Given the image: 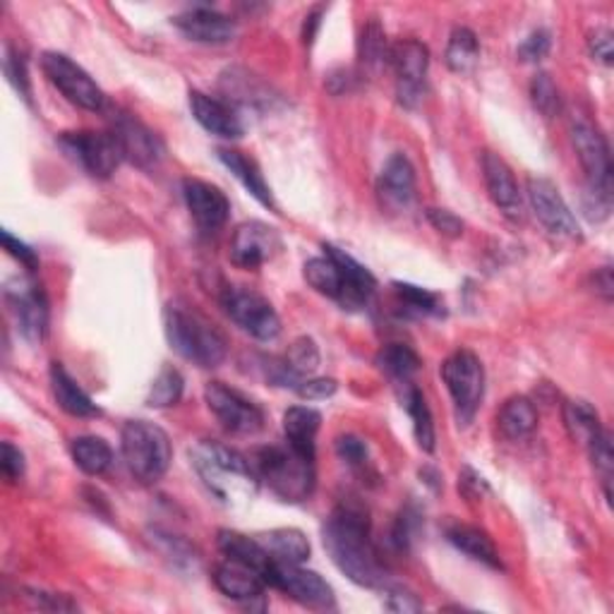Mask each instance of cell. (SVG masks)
I'll use <instances>...</instances> for the list:
<instances>
[{
  "label": "cell",
  "instance_id": "21",
  "mask_svg": "<svg viewBox=\"0 0 614 614\" xmlns=\"http://www.w3.org/2000/svg\"><path fill=\"white\" fill-rule=\"evenodd\" d=\"M324 253H327L336 262L338 269H341L344 288H341V296H338V305L344 310L366 308L374 296V288H378V281H374L370 269L362 267L358 259H354L348 253H344V250H338L334 245H324Z\"/></svg>",
  "mask_w": 614,
  "mask_h": 614
},
{
  "label": "cell",
  "instance_id": "24",
  "mask_svg": "<svg viewBox=\"0 0 614 614\" xmlns=\"http://www.w3.org/2000/svg\"><path fill=\"white\" fill-rule=\"evenodd\" d=\"M483 178L495 207L509 219H521V190L513 171L502 157L493 152L483 154Z\"/></svg>",
  "mask_w": 614,
  "mask_h": 614
},
{
  "label": "cell",
  "instance_id": "40",
  "mask_svg": "<svg viewBox=\"0 0 614 614\" xmlns=\"http://www.w3.org/2000/svg\"><path fill=\"white\" fill-rule=\"evenodd\" d=\"M394 293L398 298V303L404 305L413 315H420V317H440L444 312V300L428 291V288H420V286H413V283H394Z\"/></svg>",
  "mask_w": 614,
  "mask_h": 614
},
{
  "label": "cell",
  "instance_id": "25",
  "mask_svg": "<svg viewBox=\"0 0 614 614\" xmlns=\"http://www.w3.org/2000/svg\"><path fill=\"white\" fill-rule=\"evenodd\" d=\"M221 92L225 102L245 108H269L277 96L271 94V86L262 82L257 74L243 68H231L221 74Z\"/></svg>",
  "mask_w": 614,
  "mask_h": 614
},
{
  "label": "cell",
  "instance_id": "9",
  "mask_svg": "<svg viewBox=\"0 0 614 614\" xmlns=\"http://www.w3.org/2000/svg\"><path fill=\"white\" fill-rule=\"evenodd\" d=\"M60 147L66 149V154L72 157L78 164L94 175V178H111L116 169L120 166L123 149L116 140V135L108 132H62L60 135Z\"/></svg>",
  "mask_w": 614,
  "mask_h": 614
},
{
  "label": "cell",
  "instance_id": "17",
  "mask_svg": "<svg viewBox=\"0 0 614 614\" xmlns=\"http://www.w3.org/2000/svg\"><path fill=\"white\" fill-rule=\"evenodd\" d=\"M5 298L22 336L30 338V341H42L48 327V300L42 286H36L30 279H18L15 286H8Z\"/></svg>",
  "mask_w": 614,
  "mask_h": 614
},
{
  "label": "cell",
  "instance_id": "39",
  "mask_svg": "<svg viewBox=\"0 0 614 614\" xmlns=\"http://www.w3.org/2000/svg\"><path fill=\"white\" fill-rule=\"evenodd\" d=\"M378 366L392 380L408 382L420 370V356L406 344H390L378 354Z\"/></svg>",
  "mask_w": 614,
  "mask_h": 614
},
{
  "label": "cell",
  "instance_id": "42",
  "mask_svg": "<svg viewBox=\"0 0 614 614\" xmlns=\"http://www.w3.org/2000/svg\"><path fill=\"white\" fill-rule=\"evenodd\" d=\"M588 451H591V461H593V468L598 471L600 480H603L605 487V497H612V473H614V449H612V435L603 428L600 430L591 442L586 444Z\"/></svg>",
  "mask_w": 614,
  "mask_h": 614
},
{
  "label": "cell",
  "instance_id": "14",
  "mask_svg": "<svg viewBox=\"0 0 614 614\" xmlns=\"http://www.w3.org/2000/svg\"><path fill=\"white\" fill-rule=\"evenodd\" d=\"M529 199L537 221L545 225V231L564 241L581 238L579 221L571 215L569 205L564 202L557 185L547 178H529Z\"/></svg>",
  "mask_w": 614,
  "mask_h": 614
},
{
  "label": "cell",
  "instance_id": "27",
  "mask_svg": "<svg viewBox=\"0 0 614 614\" xmlns=\"http://www.w3.org/2000/svg\"><path fill=\"white\" fill-rule=\"evenodd\" d=\"M51 390L56 404L74 418H96L102 416L92 396L86 394L82 386L72 380V374L62 368V362H54L51 366Z\"/></svg>",
  "mask_w": 614,
  "mask_h": 614
},
{
  "label": "cell",
  "instance_id": "43",
  "mask_svg": "<svg viewBox=\"0 0 614 614\" xmlns=\"http://www.w3.org/2000/svg\"><path fill=\"white\" fill-rule=\"evenodd\" d=\"M531 102L545 118H555L561 111V96L555 80L547 72H537L531 80Z\"/></svg>",
  "mask_w": 614,
  "mask_h": 614
},
{
  "label": "cell",
  "instance_id": "41",
  "mask_svg": "<svg viewBox=\"0 0 614 614\" xmlns=\"http://www.w3.org/2000/svg\"><path fill=\"white\" fill-rule=\"evenodd\" d=\"M183 390H185L183 374L175 368L166 366L161 368L157 380L152 382V390L147 394V404L152 408H171L183 398Z\"/></svg>",
  "mask_w": 614,
  "mask_h": 614
},
{
  "label": "cell",
  "instance_id": "4",
  "mask_svg": "<svg viewBox=\"0 0 614 614\" xmlns=\"http://www.w3.org/2000/svg\"><path fill=\"white\" fill-rule=\"evenodd\" d=\"M250 463H253L257 478L265 480L281 502H305L315 493V459L298 454L288 444L262 447Z\"/></svg>",
  "mask_w": 614,
  "mask_h": 614
},
{
  "label": "cell",
  "instance_id": "15",
  "mask_svg": "<svg viewBox=\"0 0 614 614\" xmlns=\"http://www.w3.org/2000/svg\"><path fill=\"white\" fill-rule=\"evenodd\" d=\"M390 68L396 72L401 104L416 106L422 94L425 74H428V68H430L428 46L416 39H404V42L392 44Z\"/></svg>",
  "mask_w": 614,
  "mask_h": 614
},
{
  "label": "cell",
  "instance_id": "18",
  "mask_svg": "<svg viewBox=\"0 0 614 614\" xmlns=\"http://www.w3.org/2000/svg\"><path fill=\"white\" fill-rule=\"evenodd\" d=\"M183 197L190 209V217L195 219L197 229L205 233H217L221 225L229 221L231 202L217 185L199 178L183 181Z\"/></svg>",
  "mask_w": 614,
  "mask_h": 614
},
{
  "label": "cell",
  "instance_id": "49",
  "mask_svg": "<svg viewBox=\"0 0 614 614\" xmlns=\"http://www.w3.org/2000/svg\"><path fill=\"white\" fill-rule=\"evenodd\" d=\"M425 215H428V221L432 223V229L437 233L447 235V238H461L463 229H466L463 221L454 215V211H449V209H435L432 207V209L425 211Z\"/></svg>",
  "mask_w": 614,
  "mask_h": 614
},
{
  "label": "cell",
  "instance_id": "1",
  "mask_svg": "<svg viewBox=\"0 0 614 614\" xmlns=\"http://www.w3.org/2000/svg\"><path fill=\"white\" fill-rule=\"evenodd\" d=\"M322 541L336 569L362 588L392 586L390 569L370 537L368 513L356 505L336 507L322 529Z\"/></svg>",
  "mask_w": 614,
  "mask_h": 614
},
{
  "label": "cell",
  "instance_id": "23",
  "mask_svg": "<svg viewBox=\"0 0 614 614\" xmlns=\"http://www.w3.org/2000/svg\"><path fill=\"white\" fill-rule=\"evenodd\" d=\"M378 193L382 205L392 211H404L416 199V169L408 161L406 154H394L386 161L380 181Z\"/></svg>",
  "mask_w": 614,
  "mask_h": 614
},
{
  "label": "cell",
  "instance_id": "2",
  "mask_svg": "<svg viewBox=\"0 0 614 614\" xmlns=\"http://www.w3.org/2000/svg\"><path fill=\"white\" fill-rule=\"evenodd\" d=\"M190 463L209 493L225 505L250 502L257 495L259 478L241 451L215 440H202L190 449Z\"/></svg>",
  "mask_w": 614,
  "mask_h": 614
},
{
  "label": "cell",
  "instance_id": "48",
  "mask_svg": "<svg viewBox=\"0 0 614 614\" xmlns=\"http://www.w3.org/2000/svg\"><path fill=\"white\" fill-rule=\"evenodd\" d=\"M384 595H386V603L384 607L386 610H392V612H420L422 610V603L418 600L416 593H410L408 588L404 586H390V588H384Z\"/></svg>",
  "mask_w": 614,
  "mask_h": 614
},
{
  "label": "cell",
  "instance_id": "55",
  "mask_svg": "<svg viewBox=\"0 0 614 614\" xmlns=\"http://www.w3.org/2000/svg\"><path fill=\"white\" fill-rule=\"evenodd\" d=\"M593 291L610 303L612 296H614V279H612L610 267H603V269H598L593 274Z\"/></svg>",
  "mask_w": 614,
  "mask_h": 614
},
{
  "label": "cell",
  "instance_id": "46",
  "mask_svg": "<svg viewBox=\"0 0 614 614\" xmlns=\"http://www.w3.org/2000/svg\"><path fill=\"white\" fill-rule=\"evenodd\" d=\"M549 48H553V36H549V32L535 30L521 42L517 56L521 62H541L547 58Z\"/></svg>",
  "mask_w": 614,
  "mask_h": 614
},
{
  "label": "cell",
  "instance_id": "36",
  "mask_svg": "<svg viewBox=\"0 0 614 614\" xmlns=\"http://www.w3.org/2000/svg\"><path fill=\"white\" fill-rule=\"evenodd\" d=\"M447 68L456 74H468L475 70L480 60V44L478 36H475L466 27H456L449 36L447 44Z\"/></svg>",
  "mask_w": 614,
  "mask_h": 614
},
{
  "label": "cell",
  "instance_id": "19",
  "mask_svg": "<svg viewBox=\"0 0 614 614\" xmlns=\"http://www.w3.org/2000/svg\"><path fill=\"white\" fill-rule=\"evenodd\" d=\"M173 24L187 36V39H193L197 44L221 46L233 42V36L238 34V24L229 15H223V12L209 5H195L190 10L181 12V15L173 18Z\"/></svg>",
  "mask_w": 614,
  "mask_h": 614
},
{
  "label": "cell",
  "instance_id": "44",
  "mask_svg": "<svg viewBox=\"0 0 614 614\" xmlns=\"http://www.w3.org/2000/svg\"><path fill=\"white\" fill-rule=\"evenodd\" d=\"M418 525H420V513L416 509L408 507L398 513L392 529V545L398 549V553H406L410 543L416 541Z\"/></svg>",
  "mask_w": 614,
  "mask_h": 614
},
{
  "label": "cell",
  "instance_id": "38",
  "mask_svg": "<svg viewBox=\"0 0 614 614\" xmlns=\"http://www.w3.org/2000/svg\"><path fill=\"white\" fill-rule=\"evenodd\" d=\"M303 274H305V281L315 288L317 293L334 300H338V296H341V288H344L341 269H338V265L327 253H324V257L308 259Z\"/></svg>",
  "mask_w": 614,
  "mask_h": 614
},
{
  "label": "cell",
  "instance_id": "47",
  "mask_svg": "<svg viewBox=\"0 0 614 614\" xmlns=\"http://www.w3.org/2000/svg\"><path fill=\"white\" fill-rule=\"evenodd\" d=\"M336 454L344 463L354 468H362L368 463L370 454H368V444L366 440H360L356 435H341L336 440Z\"/></svg>",
  "mask_w": 614,
  "mask_h": 614
},
{
  "label": "cell",
  "instance_id": "22",
  "mask_svg": "<svg viewBox=\"0 0 614 614\" xmlns=\"http://www.w3.org/2000/svg\"><path fill=\"white\" fill-rule=\"evenodd\" d=\"M211 579H215L217 588L225 598L238 600V603H253V600L265 595L267 588V579L255 567L231 557L217 564Z\"/></svg>",
  "mask_w": 614,
  "mask_h": 614
},
{
  "label": "cell",
  "instance_id": "32",
  "mask_svg": "<svg viewBox=\"0 0 614 614\" xmlns=\"http://www.w3.org/2000/svg\"><path fill=\"white\" fill-rule=\"evenodd\" d=\"M267 549L274 561H288V564H303L308 561L312 547L308 535L298 529H274L267 533L255 535Z\"/></svg>",
  "mask_w": 614,
  "mask_h": 614
},
{
  "label": "cell",
  "instance_id": "56",
  "mask_svg": "<svg viewBox=\"0 0 614 614\" xmlns=\"http://www.w3.org/2000/svg\"><path fill=\"white\" fill-rule=\"evenodd\" d=\"M322 15H324V8H315L312 12H308L305 15V27H303V42L310 46L312 42H315V36H317V30H320V24H322Z\"/></svg>",
  "mask_w": 614,
  "mask_h": 614
},
{
  "label": "cell",
  "instance_id": "3",
  "mask_svg": "<svg viewBox=\"0 0 614 614\" xmlns=\"http://www.w3.org/2000/svg\"><path fill=\"white\" fill-rule=\"evenodd\" d=\"M164 332L175 354L199 368H217L229 354V344L217 324L185 300H171L166 305Z\"/></svg>",
  "mask_w": 614,
  "mask_h": 614
},
{
  "label": "cell",
  "instance_id": "37",
  "mask_svg": "<svg viewBox=\"0 0 614 614\" xmlns=\"http://www.w3.org/2000/svg\"><path fill=\"white\" fill-rule=\"evenodd\" d=\"M390 48L392 44L386 42V34L380 27L378 20L368 22L366 27H362L360 34V42H358V56L360 62L366 70H382L390 66Z\"/></svg>",
  "mask_w": 614,
  "mask_h": 614
},
{
  "label": "cell",
  "instance_id": "8",
  "mask_svg": "<svg viewBox=\"0 0 614 614\" xmlns=\"http://www.w3.org/2000/svg\"><path fill=\"white\" fill-rule=\"evenodd\" d=\"M42 68L46 72L48 82H51L70 104L80 106L84 111H94V113L104 111L106 96L102 92V86H99L90 78V72L80 68L72 58L56 54V51H48L42 56Z\"/></svg>",
  "mask_w": 614,
  "mask_h": 614
},
{
  "label": "cell",
  "instance_id": "26",
  "mask_svg": "<svg viewBox=\"0 0 614 614\" xmlns=\"http://www.w3.org/2000/svg\"><path fill=\"white\" fill-rule=\"evenodd\" d=\"M322 428V413L310 406H293L283 413L286 444L296 449L298 454L315 459L317 432Z\"/></svg>",
  "mask_w": 614,
  "mask_h": 614
},
{
  "label": "cell",
  "instance_id": "16",
  "mask_svg": "<svg viewBox=\"0 0 614 614\" xmlns=\"http://www.w3.org/2000/svg\"><path fill=\"white\" fill-rule=\"evenodd\" d=\"M281 250V235L277 229L262 223L247 221L235 229L231 238V259L241 269H257L269 262Z\"/></svg>",
  "mask_w": 614,
  "mask_h": 614
},
{
  "label": "cell",
  "instance_id": "13",
  "mask_svg": "<svg viewBox=\"0 0 614 614\" xmlns=\"http://www.w3.org/2000/svg\"><path fill=\"white\" fill-rule=\"evenodd\" d=\"M111 132L120 142L123 157L130 164L140 166L144 171H152L164 159V142L159 140L154 130H149L142 120H137L132 113H116L111 118Z\"/></svg>",
  "mask_w": 614,
  "mask_h": 614
},
{
  "label": "cell",
  "instance_id": "35",
  "mask_svg": "<svg viewBox=\"0 0 614 614\" xmlns=\"http://www.w3.org/2000/svg\"><path fill=\"white\" fill-rule=\"evenodd\" d=\"M72 461L86 475H102L111 468L113 449L102 437L84 435L72 442Z\"/></svg>",
  "mask_w": 614,
  "mask_h": 614
},
{
  "label": "cell",
  "instance_id": "50",
  "mask_svg": "<svg viewBox=\"0 0 614 614\" xmlns=\"http://www.w3.org/2000/svg\"><path fill=\"white\" fill-rule=\"evenodd\" d=\"M588 51L603 66H612L614 60V36L610 30L598 27L595 32L588 34Z\"/></svg>",
  "mask_w": 614,
  "mask_h": 614
},
{
  "label": "cell",
  "instance_id": "51",
  "mask_svg": "<svg viewBox=\"0 0 614 614\" xmlns=\"http://www.w3.org/2000/svg\"><path fill=\"white\" fill-rule=\"evenodd\" d=\"M0 471H3L8 483H18L24 475V454L10 442H3V447H0Z\"/></svg>",
  "mask_w": 614,
  "mask_h": 614
},
{
  "label": "cell",
  "instance_id": "34",
  "mask_svg": "<svg viewBox=\"0 0 614 614\" xmlns=\"http://www.w3.org/2000/svg\"><path fill=\"white\" fill-rule=\"evenodd\" d=\"M561 416H564V428H567L571 440L579 444H588L600 430H603L598 410L583 398L567 401L561 408Z\"/></svg>",
  "mask_w": 614,
  "mask_h": 614
},
{
  "label": "cell",
  "instance_id": "54",
  "mask_svg": "<svg viewBox=\"0 0 614 614\" xmlns=\"http://www.w3.org/2000/svg\"><path fill=\"white\" fill-rule=\"evenodd\" d=\"M27 598L39 610H54V612L78 610V605H74L68 595H56V593H46V591H27Z\"/></svg>",
  "mask_w": 614,
  "mask_h": 614
},
{
  "label": "cell",
  "instance_id": "12",
  "mask_svg": "<svg viewBox=\"0 0 614 614\" xmlns=\"http://www.w3.org/2000/svg\"><path fill=\"white\" fill-rule=\"evenodd\" d=\"M267 583L279 588L281 593L293 598L296 603L305 605L310 610H334L336 607L332 586L324 581L317 571L303 569V564L274 561V567L267 576Z\"/></svg>",
  "mask_w": 614,
  "mask_h": 614
},
{
  "label": "cell",
  "instance_id": "29",
  "mask_svg": "<svg viewBox=\"0 0 614 614\" xmlns=\"http://www.w3.org/2000/svg\"><path fill=\"white\" fill-rule=\"evenodd\" d=\"M447 537H449L451 545L461 549L463 555H468L471 559L480 561L490 569H502V557H499L493 537L487 535L485 531L475 529V525L454 523L447 529Z\"/></svg>",
  "mask_w": 614,
  "mask_h": 614
},
{
  "label": "cell",
  "instance_id": "5",
  "mask_svg": "<svg viewBox=\"0 0 614 614\" xmlns=\"http://www.w3.org/2000/svg\"><path fill=\"white\" fill-rule=\"evenodd\" d=\"M120 451L130 475L142 485H154L169 473L173 449L169 435L149 420H128L120 432Z\"/></svg>",
  "mask_w": 614,
  "mask_h": 614
},
{
  "label": "cell",
  "instance_id": "28",
  "mask_svg": "<svg viewBox=\"0 0 614 614\" xmlns=\"http://www.w3.org/2000/svg\"><path fill=\"white\" fill-rule=\"evenodd\" d=\"M219 161L235 175L238 183H241L262 207L277 211L271 187L267 185L265 175H262L259 166L253 159H247L243 152H235V149H219Z\"/></svg>",
  "mask_w": 614,
  "mask_h": 614
},
{
  "label": "cell",
  "instance_id": "6",
  "mask_svg": "<svg viewBox=\"0 0 614 614\" xmlns=\"http://www.w3.org/2000/svg\"><path fill=\"white\" fill-rule=\"evenodd\" d=\"M442 380L451 394V401H454L459 425L461 428H468L485 394V370L480 358L466 348L456 350V354H451L444 360Z\"/></svg>",
  "mask_w": 614,
  "mask_h": 614
},
{
  "label": "cell",
  "instance_id": "33",
  "mask_svg": "<svg viewBox=\"0 0 614 614\" xmlns=\"http://www.w3.org/2000/svg\"><path fill=\"white\" fill-rule=\"evenodd\" d=\"M404 384V394H401V406L406 408V413L413 420V435H416V442L422 451H428L432 454L435 451V422H432V413L428 401H425L422 392L418 386H413L410 382H401Z\"/></svg>",
  "mask_w": 614,
  "mask_h": 614
},
{
  "label": "cell",
  "instance_id": "10",
  "mask_svg": "<svg viewBox=\"0 0 614 614\" xmlns=\"http://www.w3.org/2000/svg\"><path fill=\"white\" fill-rule=\"evenodd\" d=\"M209 410L215 413L221 428L233 435H255L265 428V410L253 398L223 382H209L205 390Z\"/></svg>",
  "mask_w": 614,
  "mask_h": 614
},
{
  "label": "cell",
  "instance_id": "52",
  "mask_svg": "<svg viewBox=\"0 0 614 614\" xmlns=\"http://www.w3.org/2000/svg\"><path fill=\"white\" fill-rule=\"evenodd\" d=\"M3 245H5V253L10 257H15L24 269H27V271L39 269V257H36L34 250L30 245H24L22 241H18V238L12 235L8 229L3 231Z\"/></svg>",
  "mask_w": 614,
  "mask_h": 614
},
{
  "label": "cell",
  "instance_id": "11",
  "mask_svg": "<svg viewBox=\"0 0 614 614\" xmlns=\"http://www.w3.org/2000/svg\"><path fill=\"white\" fill-rule=\"evenodd\" d=\"M571 142L586 171V187L612 197V157L607 140L595 125L583 118L571 120Z\"/></svg>",
  "mask_w": 614,
  "mask_h": 614
},
{
  "label": "cell",
  "instance_id": "30",
  "mask_svg": "<svg viewBox=\"0 0 614 614\" xmlns=\"http://www.w3.org/2000/svg\"><path fill=\"white\" fill-rule=\"evenodd\" d=\"M497 428L505 440L521 442L537 428V408L529 396H511L497 413Z\"/></svg>",
  "mask_w": 614,
  "mask_h": 614
},
{
  "label": "cell",
  "instance_id": "31",
  "mask_svg": "<svg viewBox=\"0 0 614 614\" xmlns=\"http://www.w3.org/2000/svg\"><path fill=\"white\" fill-rule=\"evenodd\" d=\"M217 543H219V549L223 553V557L245 561V564H250V567H255L267 579L271 567H274V559H271L267 549L262 547L257 537H250V535H243L238 531H219Z\"/></svg>",
  "mask_w": 614,
  "mask_h": 614
},
{
  "label": "cell",
  "instance_id": "7",
  "mask_svg": "<svg viewBox=\"0 0 614 614\" xmlns=\"http://www.w3.org/2000/svg\"><path fill=\"white\" fill-rule=\"evenodd\" d=\"M221 308L238 327L259 341H274L281 334V320L265 296L250 291L245 286H225Z\"/></svg>",
  "mask_w": 614,
  "mask_h": 614
},
{
  "label": "cell",
  "instance_id": "53",
  "mask_svg": "<svg viewBox=\"0 0 614 614\" xmlns=\"http://www.w3.org/2000/svg\"><path fill=\"white\" fill-rule=\"evenodd\" d=\"M296 394L305 401H322L336 394V382L329 378H308L296 386Z\"/></svg>",
  "mask_w": 614,
  "mask_h": 614
},
{
  "label": "cell",
  "instance_id": "20",
  "mask_svg": "<svg viewBox=\"0 0 614 614\" xmlns=\"http://www.w3.org/2000/svg\"><path fill=\"white\" fill-rule=\"evenodd\" d=\"M190 108L195 120L207 132L221 140H238L245 132V123L233 104L219 96H209L205 92H190Z\"/></svg>",
  "mask_w": 614,
  "mask_h": 614
},
{
  "label": "cell",
  "instance_id": "45",
  "mask_svg": "<svg viewBox=\"0 0 614 614\" xmlns=\"http://www.w3.org/2000/svg\"><path fill=\"white\" fill-rule=\"evenodd\" d=\"M5 74L24 102H32V82H30V72H27V60H24L18 51H12V48L5 54Z\"/></svg>",
  "mask_w": 614,
  "mask_h": 614
}]
</instances>
